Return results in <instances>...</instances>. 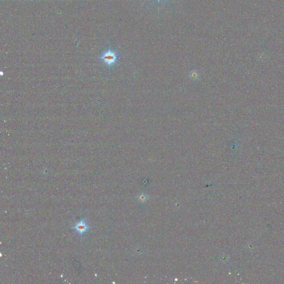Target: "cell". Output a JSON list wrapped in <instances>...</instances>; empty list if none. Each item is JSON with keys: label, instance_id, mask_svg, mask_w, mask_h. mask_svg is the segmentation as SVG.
<instances>
[{"label": "cell", "instance_id": "cell-1", "mask_svg": "<svg viewBox=\"0 0 284 284\" xmlns=\"http://www.w3.org/2000/svg\"><path fill=\"white\" fill-rule=\"evenodd\" d=\"M118 58V53L116 51L112 50L110 47H108L106 51H103L98 56V59L102 63L109 68L116 63Z\"/></svg>", "mask_w": 284, "mask_h": 284}, {"label": "cell", "instance_id": "cell-2", "mask_svg": "<svg viewBox=\"0 0 284 284\" xmlns=\"http://www.w3.org/2000/svg\"><path fill=\"white\" fill-rule=\"evenodd\" d=\"M72 229H74L78 235L82 236L90 230V226L87 223L86 218H81L79 220L76 222L75 225L72 227Z\"/></svg>", "mask_w": 284, "mask_h": 284}, {"label": "cell", "instance_id": "cell-3", "mask_svg": "<svg viewBox=\"0 0 284 284\" xmlns=\"http://www.w3.org/2000/svg\"><path fill=\"white\" fill-rule=\"evenodd\" d=\"M137 199L139 201H141V202H144V201H146L148 199V196L146 195L144 193H142V194H140L138 195V197H137Z\"/></svg>", "mask_w": 284, "mask_h": 284}, {"label": "cell", "instance_id": "cell-4", "mask_svg": "<svg viewBox=\"0 0 284 284\" xmlns=\"http://www.w3.org/2000/svg\"><path fill=\"white\" fill-rule=\"evenodd\" d=\"M190 78H192L193 80L197 79L198 78V77H199V74H198V73L197 72L196 70H193V71H192V72H190Z\"/></svg>", "mask_w": 284, "mask_h": 284}, {"label": "cell", "instance_id": "cell-5", "mask_svg": "<svg viewBox=\"0 0 284 284\" xmlns=\"http://www.w3.org/2000/svg\"><path fill=\"white\" fill-rule=\"evenodd\" d=\"M146 1H147V0H146ZM158 4H159L160 0H158Z\"/></svg>", "mask_w": 284, "mask_h": 284}]
</instances>
